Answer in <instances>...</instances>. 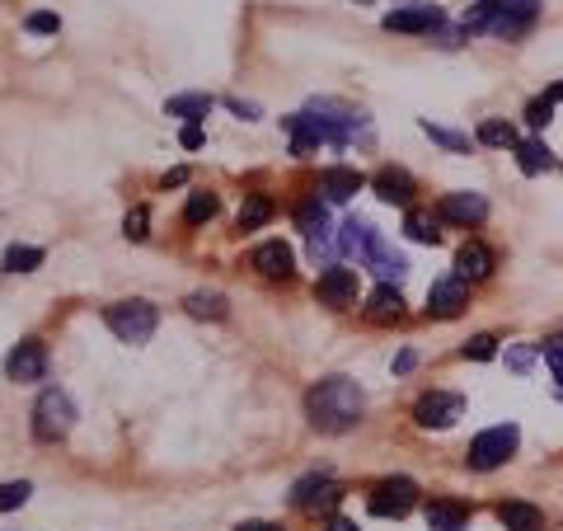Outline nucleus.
<instances>
[{
  "label": "nucleus",
  "mask_w": 563,
  "mask_h": 531,
  "mask_svg": "<svg viewBox=\"0 0 563 531\" xmlns=\"http://www.w3.org/2000/svg\"><path fill=\"white\" fill-rule=\"evenodd\" d=\"M183 179H188V170H169V174H165V188H169V184L179 188V184H183Z\"/></svg>",
  "instance_id": "nucleus-47"
},
{
  "label": "nucleus",
  "mask_w": 563,
  "mask_h": 531,
  "mask_svg": "<svg viewBox=\"0 0 563 531\" xmlns=\"http://www.w3.org/2000/svg\"><path fill=\"white\" fill-rule=\"evenodd\" d=\"M273 221V198L268 193H249L240 203V217H235V226L240 231H259V226H268Z\"/></svg>",
  "instance_id": "nucleus-29"
},
{
  "label": "nucleus",
  "mask_w": 563,
  "mask_h": 531,
  "mask_svg": "<svg viewBox=\"0 0 563 531\" xmlns=\"http://www.w3.org/2000/svg\"><path fill=\"white\" fill-rule=\"evenodd\" d=\"M183 311L193 315V320H226L230 301H226V292H188V297H183Z\"/></svg>",
  "instance_id": "nucleus-27"
},
{
  "label": "nucleus",
  "mask_w": 563,
  "mask_h": 531,
  "mask_svg": "<svg viewBox=\"0 0 563 531\" xmlns=\"http://www.w3.org/2000/svg\"><path fill=\"white\" fill-rule=\"evenodd\" d=\"M535 19H540V0H493V24H488V33L512 43V38L535 29Z\"/></svg>",
  "instance_id": "nucleus-8"
},
{
  "label": "nucleus",
  "mask_w": 563,
  "mask_h": 531,
  "mask_svg": "<svg viewBox=\"0 0 563 531\" xmlns=\"http://www.w3.org/2000/svg\"><path fill=\"white\" fill-rule=\"evenodd\" d=\"M437 217L442 221H451V226H465V231H470V226H484L488 221V198L484 193H446L442 203H437Z\"/></svg>",
  "instance_id": "nucleus-13"
},
{
  "label": "nucleus",
  "mask_w": 563,
  "mask_h": 531,
  "mask_svg": "<svg viewBox=\"0 0 563 531\" xmlns=\"http://www.w3.org/2000/svg\"><path fill=\"white\" fill-rule=\"evenodd\" d=\"M104 325L118 334L122 344H151L155 325H160V311L151 301H113L104 311Z\"/></svg>",
  "instance_id": "nucleus-4"
},
{
  "label": "nucleus",
  "mask_w": 563,
  "mask_h": 531,
  "mask_svg": "<svg viewBox=\"0 0 563 531\" xmlns=\"http://www.w3.org/2000/svg\"><path fill=\"white\" fill-rule=\"evenodd\" d=\"M76 400L61 391V386H47L38 400H33V438L38 442H61L71 428H76Z\"/></svg>",
  "instance_id": "nucleus-2"
},
{
  "label": "nucleus",
  "mask_w": 563,
  "mask_h": 531,
  "mask_svg": "<svg viewBox=\"0 0 563 531\" xmlns=\"http://www.w3.org/2000/svg\"><path fill=\"white\" fill-rule=\"evenodd\" d=\"M296 226L310 235V254H315V264H320L324 254H329V203H324L320 193H310L301 207H296Z\"/></svg>",
  "instance_id": "nucleus-11"
},
{
  "label": "nucleus",
  "mask_w": 563,
  "mask_h": 531,
  "mask_svg": "<svg viewBox=\"0 0 563 531\" xmlns=\"http://www.w3.org/2000/svg\"><path fill=\"white\" fill-rule=\"evenodd\" d=\"M146 226H151V212H146V207H132V212H127V217H122V235H127V240H146Z\"/></svg>",
  "instance_id": "nucleus-39"
},
{
  "label": "nucleus",
  "mask_w": 563,
  "mask_h": 531,
  "mask_svg": "<svg viewBox=\"0 0 563 531\" xmlns=\"http://www.w3.org/2000/svg\"><path fill=\"white\" fill-rule=\"evenodd\" d=\"M465 306H470V282L456 273H446L427 287V320H456Z\"/></svg>",
  "instance_id": "nucleus-9"
},
{
  "label": "nucleus",
  "mask_w": 563,
  "mask_h": 531,
  "mask_svg": "<svg viewBox=\"0 0 563 531\" xmlns=\"http://www.w3.org/2000/svg\"><path fill=\"white\" fill-rule=\"evenodd\" d=\"M24 29H29V33H57V29H61V19H57V15H47V10H38V15L24 19Z\"/></svg>",
  "instance_id": "nucleus-40"
},
{
  "label": "nucleus",
  "mask_w": 563,
  "mask_h": 531,
  "mask_svg": "<svg viewBox=\"0 0 563 531\" xmlns=\"http://www.w3.org/2000/svg\"><path fill=\"white\" fill-rule=\"evenodd\" d=\"M29 494H33L29 480H5V485H0V513H15V508H24V503H29Z\"/></svg>",
  "instance_id": "nucleus-34"
},
{
  "label": "nucleus",
  "mask_w": 563,
  "mask_h": 531,
  "mask_svg": "<svg viewBox=\"0 0 563 531\" xmlns=\"http://www.w3.org/2000/svg\"><path fill=\"white\" fill-rule=\"evenodd\" d=\"M526 123H531V132H545L554 123V104H549L545 94H535L531 104H526Z\"/></svg>",
  "instance_id": "nucleus-37"
},
{
  "label": "nucleus",
  "mask_w": 563,
  "mask_h": 531,
  "mask_svg": "<svg viewBox=\"0 0 563 531\" xmlns=\"http://www.w3.org/2000/svg\"><path fill=\"white\" fill-rule=\"evenodd\" d=\"M324 531H357V522H352V517H329Z\"/></svg>",
  "instance_id": "nucleus-43"
},
{
  "label": "nucleus",
  "mask_w": 563,
  "mask_h": 531,
  "mask_svg": "<svg viewBox=\"0 0 563 531\" xmlns=\"http://www.w3.org/2000/svg\"><path fill=\"white\" fill-rule=\"evenodd\" d=\"M404 235L418 240V245H437V240H442V217L427 212V207H409V212H404Z\"/></svg>",
  "instance_id": "nucleus-26"
},
{
  "label": "nucleus",
  "mask_w": 563,
  "mask_h": 531,
  "mask_svg": "<svg viewBox=\"0 0 563 531\" xmlns=\"http://www.w3.org/2000/svg\"><path fill=\"white\" fill-rule=\"evenodd\" d=\"M465 419V395L456 391H427L418 405H413V423L418 428H456V423Z\"/></svg>",
  "instance_id": "nucleus-7"
},
{
  "label": "nucleus",
  "mask_w": 563,
  "mask_h": 531,
  "mask_svg": "<svg viewBox=\"0 0 563 531\" xmlns=\"http://www.w3.org/2000/svg\"><path fill=\"white\" fill-rule=\"evenodd\" d=\"M362 414H366V395L352 376H324V381H315L305 391V419H310L315 433H329V438L352 433L362 423Z\"/></svg>",
  "instance_id": "nucleus-1"
},
{
  "label": "nucleus",
  "mask_w": 563,
  "mask_h": 531,
  "mask_svg": "<svg viewBox=\"0 0 563 531\" xmlns=\"http://www.w3.org/2000/svg\"><path fill=\"white\" fill-rule=\"evenodd\" d=\"M470 527V508L456 499H432L427 503V531H465Z\"/></svg>",
  "instance_id": "nucleus-25"
},
{
  "label": "nucleus",
  "mask_w": 563,
  "mask_h": 531,
  "mask_svg": "<svg viewBox=\"0 0 563 531\" xmlns=\"http://www.w3.org/2000/svg\"><path fill=\"white\" fill-rule=\"evenodd\" d=\"M366 268H371V273H381V282H390V287H395V282L409 273V259H404L395 245H385V235H381V240L371 245V254H366Z\"/></svg>",
  "instance_id": "nucleus-21"
},
{
  "label": "nucleus",
  "mask_w": 563,
  "mask_h": 531,
  "mask_svg": "<svg viewBox=\"0 0 563 531\" xmlns=\"http://www.w3.org/2000/svg\"><path fill=\"white\" fill-rule=\"evenodd\" d=\"M169 118H183V123H202L212 113V94H174L165 104Z\"/></svg>",
  "instance_id": "nucleus-30"
},
{
  "label": "nucleus",
  "mask_w": 563,
  "mask_h": 531,
  "mask_svg": "<svg viewBox=\"0 0 563 531\" xmlns=\"http://www.w3.org/2000/svg\"><path fill=\"white\" fill-rule=\"evenodd\" d=\"M381 24H385L390 33H423V38H432V33L446 24V15H442V5L413 0V5H399V10H390Z\"/></svg>",
  "instance_id": "nucleus-10"
},
{
  "label": "nucleus",
  "mask_w": 563,
  "mask_h": 531,
  "mask_svg": "<svg viewBox=\"0 0 563 531\" xmlns=\"http://www.w3.org/2000/svg\"><path fill=\"white\" fill-rule=\"evenodd\" d=\"M366 188V179L357 170H343V165H329V170L320 174V193L324 203H352L357 193Z\"/></svg>",
  "instance_id": "nucleus-20"
},
{
  "label": "nucleus",
  "mask_w": 563,
  "mask_h": 531,
  "mask_svg": "<svg viewBox=\"0 0 563 531\" xmlns=\"http://www.w3.org/2000/svg\"><path fill=\"white\" fill-rule=\"evenodd\" d=\"M493 268H498V259H493V250H488L484 240H465V245L456 250V278L484 282Z\"/></svg>",
  "instance_id": "nucleus-18"
},
{
  "label": "nucleus",
  "mask_w": 563,
  "mask_h": 531,
  "mask_svg": "<svg viewBox=\"0 0 563 531\" xmlns=\"http://www.w3.org/2000/svg\"><path fill=\"white\" fill-rule=\"evenodd\" d=\"M474 141H479V146H493V151H512L521 137H517V127L507 123V118H484L479 132H474Z\"/></svg>",
  "instance_id": "nucleus-28"
},
{
  "label": "nucleus",
  "mask_w": 563,
  "mask_h": 531,
  "mask_svg": "<svg viewBox=\"0 0 563 531\" xmlns=\"http://www.w3.org/2000/svg\"><path fill=\"white\" fill-rule=\"evenodd\" d=\"M235 531H277V527H273V522H240Z\"/></svg>",
  "instance_id": "nucleus-46"
},
{
  "label": "nucleus",
  "mask_w": 563,
  "mask_h": 531,
  "mask_svg": "<svg viewBox=\"0 0 563 531\" xmlns=\"http://www.w3.org/2000/svg\"><path fill=\"white\" fill-rule=\"evenodd\" d=\"M498 522L507 531H545V513L526 499H503L498 503Z\"/></svg>",
  "instance_id": "nucleus-22"
},
{
  "label": "nucleus",
  "mask_w": 563,
  "mask_h": 531,
  "mask_svg": "<svg viewBox=\"0 0 563 531\" xmlns=\"http://www.w3.org/2000/svg\"><path fill=\"white\" fill-rule=\"evenodd\" d=\"M545 99H549V104H554V109H559V104H563V80H559V85H549V90H545Z\"/></svg>",
  "instance_id": "nucleus-45"
},
{
  "label": "nucleus",
  "mask_w": 563,
  "mask_h": 531,
  "mask_svg": "<svg viewBox=\"0 0 563 531\" xmlns=\"http://www.w3.org/2000/svg\"><path fill=\"white\" fill-rule=\"evenodd\" d=\"M540 358H545V367L554 372V381L563 386V334H549L545 344H540Z\"/></svg>",
  "instance_id": "nucleus-36"
},
{
  "label": "nucleus",
  "mask_w": 563,
  "mask_h": 531,
  "mask_svg": "<svg viewBox=\"0 0 563 531\" xmlns=\"http://www.w3.org/2000/svg\"><path fill=\"white\" fill-rule=\"evenodd\" d=\"M423 132H427L432 141H437V146H446V151H456V156H470V146H474L470 132H451V127H437L432 118H423Z\"/></svg>",
  "instance_id": "nucleus-31"
},
{
  "label": "nucleus",
  "mask_w": 563,
  "mask_h": 531,
  "mask_svg": "<svg viewBox=\"0 0 563 531\" xmlns=\"http://www.w3.org/2000/svg\"><path fill=\"white\" fill-rule=\"evenodd\" d=\"M371 193L390 207H413L418 179H413L409 170H399V165H385V170H376V179H371Z\"/></svg>",
  "instance_id": "nucleus-15"
},
{
  "label": "nucleus",
  "mask_w": 563,
  "mask_h": 531,
  "mask_svg": "<svg viewBox=\"0 0 563 531\" xmlns=\"http://www.w3.org/2000/svg\"><path fill=\"white\" fill-rule=\"evenodd\" d=\"M381 240V231L371 226L366 217H348L343 221V231H338V250H343V259H357V264H366V254H371V245Z\"/></svg>",
  "instance_id": "nucleus-17"
},
{
  "label": "nucleus",
  "mask_w": 563,
  "mask_h": 531,
  "mask_svg": "<svg viewBox=\"0 0 563 531\" xmlns=\"http://www.w3.org/2000/svg\"><path fill=\"white\" fill-rule=\"evenodd\" d=\"M43 259L47 254L38 250V245H10V250H5V273H33Z\"/></svg>",
  "instance_id": "nucleus-32"
},
{
  "label": "nucleus",
  "mask_w": 563,
  "mask_h": 531,
  "mask_svg": "<svg viewBox=\"0 0 563 531\" xmlns=\"http://www.w3.org/2000/svg\"><path fill=\"white\" fill-rule=\"evenodd\" d=\"M488 5H493V0H488Z\"/></svg>",
  "instance_id": "nucleus-48"
},
{
  "label": "nucleus",
  "mask_w": 563,
  "mask_h": 531,
  "mask_svg": "<svg viewBox=\"0 0 563 531\" xmlns=\"http://www.w3.org/2000/svg\"><path fill=\"white\" fill-rule=\"evenodd\" d=\"M460 358H465V362H488V358H498V339H493V334H474L470 344L460 348Z\"/></svg>",
  "instance_id": "nucleus-35"
},
{
  "label": "nucleus",
  "mask_w": 563,
  "mask_h": 531,
  "mask_svg": "<svg viewBox=\"0 0 563 531\" xmlns=\"http://www.w3.org/2000/svg\"><path fill=\"white\" fill-rule=\"evenodd\" d=\"M216 193H188V207H183V221L188 226H202V221H212L216 217Z\"/></svg>",
  "instance_id": "nucleus-33"
},
{
  "label": "nucleus",
  "mask_w": 563,
  "mask_h": 531,
  "mask_svg": "<svg viewBox=\"0 0 563 531\" xmlns=\"http://www.w3.org/2000/svg\"><path fill=\"white\" fill-rule=\"evenodd\" d=\"M512 151H517V170L526 174V179H535V174L554 170V151L545 146V137H521Z\"/></svg>",
  "instance_id": "nucleus-24"
},
{
  "label": "nucleus",
  "mask_w": 563,
  "mask_h": 531,
  "mask_svg": "<svg viewBox=\"0 0 563 531\" xmlns=\"http://www.w3.org/2000/svg\"><path fill=\"white\" fill-rule=\"evenodd\" d=\"M366 320H376V325H395V320H404V297H399V287L381 282V287L366 297Z\"/></svg>",
  "instance_id": "nucleus-23"
},
{
  "label": "nucleus",
  "mask_w": 563,
  "mask_h": 531,
  "mask_svg": "<svg viewBox=\"0 0 563 531\" xmlns=\"http://www.w3.org/2000/svg\"><path fill=\"white\" fill-rule=\"evenodd\" d=\"M315 297L324 306H334V311H348L352 301H357V268H343V264H329L315 282Z\"/></svg>",
  "instance_id": "nucleus-12"
},
{
  "label": "nucleus",
  "mask_w": 563,
  "mask_h": 531,
  "mask_svg": "<svg viewBox=\"0 0 563 531\" xmlns=\"http://www.w3.org/2000/svg\"><path fill=\"white\" fill-rule=\"evenodd\" d=\"M413 367H418V353H413V348H404V353H399V358H395V376L413 372Z\"/></svg>",
  "instance_id": "nucleus-42"
},
{
  "label": "nucleus",
  "mask_w": 563,
  "mask_h": 531,
  "mask_svg": "<svg viewBox=\"0 0 563 531\" xmlns=\"http://www.w3.org/2000/svg\"><path fill=\"white\" fill-rule=\"evenodd\" d=\"M230 109L240 113V118H259V104H244V99H230Z\"/></svg>",
  "instance_id": "nucleus-44"
},
{
  "label": "nucleus",
  "mask_w": 563,
  "mask_h": 531,
  "mask_svg": "<svg viewBox=\"0 0 563 531\" xmlns=\"http://www.w3.org/2000/svg\"><path fill=\"white\" fill-rule=\"evenodd\" d=\"M521 447V428L517 423H498V428H484L479 438L470 442V452H465V466L470 470H498L507 466Z\"/></svg>",
  "instance_id": "nucleus-3"
},
{
  "label": "nucleus",
  "mask_w": 563,
  "mask_h": 531,
  "mask_svg": "<svg viewBox=\"0 0 563 531\" xmlns=\"http://www.w3.org/2000/svg\"><path fill=\"white\" fill-rule=\"evenodd\" d=\"M249 264L259 268L263 278H291V273H296V254H291V245H282V240H263L259 250L249 254Z\"/></svg>",
  "instance_id": "nucleus-19"
},
{
  "label": "nucleus",
  "mask_w": 563,
  "mask_h": 531,
  "mask_svg": "<svg viewBox=\"0 0 563 531\" xmlns=\"http://www.w3.org/2000/svg\"><path fill=\"white\" fill-rule=\"evenodd\" d=\"M366 508L376 517H409L418 508V485H413L409 475H390V480H381L366 494Z\"/></svg>",
  "instance_id": "nucleus-6"
},
{
  "label": "nucleus",
  "mask_w": 563,
  "mask_h": 531,
  "mask_svg": "<svg viewBox=\"0 0 563 531\" xmlns=\"http://www.w3.org/2000/svg\"><path fill=\"white\" fill-rule=\"evenodd\" d=\"M282 127L291 132V156H310V151L329 146V137H324V127L315 113H291V118H282Z\"/></svg>",
  "instance_id": "nucleus-16"
},
{
  "label": "nucleus",
  "mask_w": 563,
  "mask_h": 531,
  "mask_svg": "<svg viewBox=\"0 0 563 531\" xmlns=\"http://www.w3.org/2000/svg\"><path fill=\"white\" fill-rule=\"evenodd\" d=\"M5 376H10V381H43L47 376L43 339H24V344L10 348V358H5Z\"/></svg>",
  "instance_id": "nucleus-14"
},
{
  "label": "nucleus",
  "mask_w": 563,
  "mask_h": 531,
  "mask_svg": "<svg viewBox=\"0 0 563 531\" xmlns=\"http://www.w3.org/2000/svg\"><path fill=\"white\" fill-rule=\"evenodd\" d=\"M535 353H540V344H512V348H507V367L526 376L535 367Z\"/></svg>",
  "instance_id": "nucleus-38"
},
{
  "label": "nucleus",
  "mask_w": 563,
  "mask_h": 531,
  "mask_svg": "<svg viewBox=\"0 0 563 531\" xmlns=\"http://www.w3.org/2000/svg\"><path fill=\"white\" fill-rule=\"evenodd\" d=\"M179 146H183V151H198V146H202V127H198V123L183 127V132H179Z\"/></svg>",
  "instance_id": "nucleus-41"
},
{
  "label": "nucleus",
  "mask_w": 563,
  "mask_h": 531,
  "mask_svg": "<svg viewBox=\"0 0 563 531\" xmlns=\"http://www.w3.org/2000/svg\"><path fill=\"white\" fill-rule=\"evenodd\" d=\"M338 503H343V485L329 480L324 470L301 475V480L291 485V508H301V513H334Z\"/></svg>",
  "instance_id": "nucleus-5"
}]
</instances>
